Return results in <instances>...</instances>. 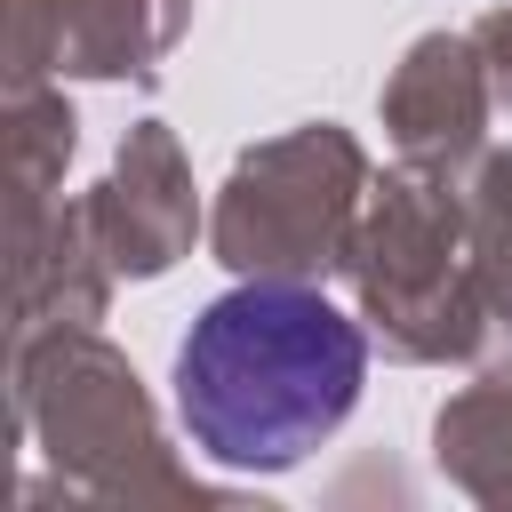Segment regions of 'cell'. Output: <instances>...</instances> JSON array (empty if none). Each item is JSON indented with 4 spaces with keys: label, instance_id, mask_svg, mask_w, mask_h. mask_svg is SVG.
I'll return each instance as SVG.
<instances>
[{
    "label": "cell",
    "instance_id": "6da1fadb",
    "mask_svg": "<svg viewBox=\"0 0 512 512\" xmlns=\"http://www.w3.org/2000/svg\"><path fill=\"white\" fill-rule=\"evenodd\" d=\"M360 328L296 280L224 288L176 352V416L232 472L304 464L360 400Z\"/></svg>",
    "mask_w": 512,
    "mask_h": 512
}]
</instances>
